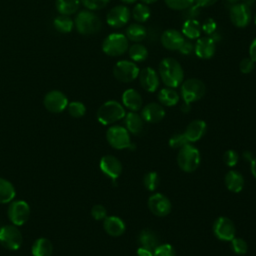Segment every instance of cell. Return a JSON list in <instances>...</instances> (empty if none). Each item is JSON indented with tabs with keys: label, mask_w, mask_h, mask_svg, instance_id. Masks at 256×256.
<instances>
[{
	"label": "cell",
	"mask_w": 256,
	"mask_h": 256,
	"mask_svg": "<svg viewBox=\"0 0 256 256\" xmlns=\"http://www.w3.org/2000/svg\"><path fill=\"white\" fill-rule=\"evenodd\" d=\"M249 57L256 63V38L251 42L249 46Z\"/></svg>",
	"instance_id": "cell-49"
},
{
	"label": "cell",
	"mask_w": 256,
	"mask_h": 256,
	"mask_svg": "<svg viewBox=\"0 0 256 256\" xmlns=\"http://www.w3.org/2000/svg\"><path fill=\"white\" fill-rule=\"evenodd\" d=\"M254 68H255V62L250 57L243 58L239 63V69L243 74L251 73L254 70Z\"/></svg>",
	"instance_id": "cell-44"
},
{
	"label": "cell",
	"mask_w": 256,
	"mask_h": 256,
	"mask_svg": "<svg viewBox=\"0 0 256 256\" xmlns=\"http://www.w3.org/2000/svg\"><path fill=\"white\" fill-rule=\"evenodd\" d=\"M80 1L88 10H91V11L100 10L110 2V0H80Z\"/></svg>",
	"instance_id": "cell-42"
},
{
	"label": "cell",
	"mask_w": 256,
	"mask_h": 256,
	"mask_svg": "<svg viewBox=\"0 0 256 256\" xmlns=\"http://www.w3.org/2000/svg\"><path fill=\"white\" fill-rule=\"evenodd\" d=\"M137 0H121L122 3L124 4H134Z\"/></svg>",
	"instance_id": "cell-55"
},
{
	"label": "cell",
	"mask_w": 256,
	"mask_h": 256,
	"mask_svg": "<svg viewBox=\"0 0 256 256\" xmlns=\"http://www.w3.org/2000/svg\"><path fill=\"white\" fill-rule=\"evenodd\" d=\"M74 25L80 34L92 35L99 32L102 27V22L91 10H82L77 14Z\"/></svg>",
	"instance_id": "cell-3"
},
{
	"label": "cell",
	"mask_w": 256,
	"mask_h": 256,
	"mask_svg": "<svg viewBox=\"0 0 256 256\" xmlns=\"http://www.w3.org/2000/svg\"><path fill=\"white\" fill-rule=\"evenodd\" d=\"M157 1H158V0H141V2H142V3H144V4H146V5L153 4V3L157 2Z\"/></svg>",
	"instance_id": "cell-54"
},
{
	"label": "cell",
	"mask_w": 256,
	"mask_h": 256,
	"mask_svg": "<svg viewBox=\"0 0 256 256\" xmlns=\"http://www.w3.org/2000/svg\"><path fill=\"white\" fill-rule=\"evenodd\" d=\"M153 256H175V250L168 243L159 244L153 251Z\"/></svg>",
	"instance_id": "cell-41"
},
{
	"label": "cell",
	"mask_w": 256,
	"mask_h": 256,
	"mask_svg": "<svg viewBox=\"0 0 256 256\" xmlns=\"http://www.w3.org/2000/svg\"><path fill=\"white\" fill-rule=\"evenodd\" d=\"M125 36L134 43H140L146 38L147 30L141 23H132L126 28Z\"/></svg>",
	"instance_id": "cell-30"
},
{
	"label": "cell",
	"mask_w": 256,
	"mask_h": 256,
	"mask_svg": "<svg viewBox=\"0 0 256 256\" xmlns=\"http://www.w3.org/2000/svg\"><path fill=\"white\" fill-rule=\"evenodd\" d=\"M80 2V0H56V8L60 14L69 16L79 9Z\"/></svg>",
	"instance_id": "cell-32"
},
{
	"label": "cell",
	"mask_w": 256,
	"mask_h": 256,
	"mask_svg": "<svg viewBox=\"0 0 256 256\" xmlns=\"http://www.w3.org/2000/svg\"><path fill=\"white\" fill-rule=\"evenodd\" d=\"M91 215L95 220H104L107 217V210L101 204H95L91 209Z\"/></svg>",
	"instance_id": "cell-46"
},
{
	"label": "cell",
	"mask_w": 256,
	"mask_h": 256,
	"mask_svg": "<svg viewBox=\"0 0 256 256\" xmlns=\"http://www.w3.org/2000/svg\"><path fill=\"white\" fill-rule=\"evenodd\" d=\"M138 242L141 247L147 248L151 251H154L155 248L160 244L158 235L151 229H143L138 235Z\"/></svg>",
	"instance_id": "cell-25"
},
{
	"label": "cell",
	"mask_w": 256,
	"mask_h": 256,
	"mask_svg": "<svg viewBox=\"0 0 256 256\" xmlns=\"http://www.w3.org/2000/svg\"><path fill=\"white\" fill-rule=\"evenodd\" d=\"M254 23H255V25H256V15H255V18H254Z\"/></svg>",
	"instance_id": "cell-57"
},
{
	"label": "cell",
	"mask_w": 256,
	"mask_h": 256,
	"mask_svg": "<svg viewBox=\"0 0 256 256\" xmlns=\"http://www.w3.org/2000/svg\"><path fill=\"white\" fill-rule=\"evenodd\" d=\"M190 143L188 139L186 138L184 133H177L174 134L170 139H169V146L172 148H182L186 144Z\"/></svg>",
	"instance_id": "cell-40"
},
{
	"label": "cell",
	"mask_w": 256,
	"mask_h": 256,
	"mask_svg": "<svg viewBox=\"0 0 256 256\" xmlns=\"http://www.w3.org/2000/svg\"><path fill=\"white\" fill-rule=\"evenodd\" d=\"M224 182L227 189L234 193L240 192L244 187V177L238 171H234V170L229 171L225 175Z\"/></svg>",
	"instance_id": "cell-26"
},
{
	"label": "cell",
	"mask_w": 256,
	"mask_h": 256,
	"mask_svg": "<svg viewBox=\"0 0 256 256\" xmlns=\"http://www.w3.org/2000/svg\"><path fill=\"white\" fill-rule=\"evenodd\" d=\"M218 0H194L195 5H197L200 8H206L209 6L214 5Z\"/></svg>",
	"instance_id": "cell-48"
},
{
	"label": "cell",
	"mask_w": 256,
	"mask_h": 256,
	"mask_svg": "<svg viewBox=\"0 0 256 256\" xmlns=\"http://www.w3.org/2000/svg\"><path fill=\"white\" fill-rule=\"evenodd\" d=\"M30 206L24 200L11 201L7 210L9 220L12 224L16 226H21L25 224L30 217Z\"/></svg>",
	"instance_id": "cell-9"
},
{
	"label": "cell",
	"mask_w": 256,
	"mask_h": 256,
	"mask_svg": "<svg viewBox=\"0 0 256 256\" xmlns=\"http://www.w3.org/2000/svg\"><path fill=\"white\" fill-rule=\"evenodd\" d=\"M181 54H184V55H188V54H191L193 51H194V45L192 44L191 41L189 40H185L182 44V46L180 47V49L178 50Z\"/></svg>",
	"instance_id": "cell-47"
},
{
	"label": "cell",
	"mask_w": 256,
	"mask_h": 256,
	"mask_svg": "<svg viewBox=\"0 0 256 256\" xmlns=\"http://www.w3.org/2000/svg\"><path fill=\"white\" fill-rule=\"evenodd\" d=\"M242 156H243V159H245L246 161H248V162H251L252 160H253V154L250 152V151H244L243 152V154H242Z\"/></svg>",
	"instance_id": "cell-51"
},
{
	"label": "cell",
	"mask_w": 256,
	"mask_h": 256,
	"mask_svg": "<svg viewBox=\"0 0 256 256\" xmlns=\"http://www.w3.org/2000/svg\"><path fill=\"white\" fill-rule=\"evenodd\" d=\"M137 256H153V251L140 246L137 249Z\"/></svg>",
	"instance_id": "cell-50"
},
{
	"label": "cell",
	"mask_w": 256,
	"mask_h": 256,
	"mask_svg": "<svg viewBox=\"0 0 256 256\" xmlns=\"http://www.w3.org/2000/svg\"><path fill=\"white\" fill-rule=\"evenodd\" d=\"M231 249L235 254L243 255V254H246L248 250V245L244 239L239 237H234L231 240Z\"/></svg>",
	"instance_id": "cell-38"
},
{
	"label": "cell",
	"mask_w": 256,
	"mask_h": 256,
	"mask_svg": "<svg viewBox=\"0 0 256 256\" xmlns=\"http://www.w3.org/2000/svg\"><path fill=\"white\" fill-rule=\"evenodd\" d=\"M129 40L122 33L109 34L102 43L103 52L111 57L123 55L129 48Z\"/></svg>",
	"instance_id": "cell-5"
},
{
	"label": "cell",
	"mask_w": 256,
	"mask_h": 256,
	"mask_svg": "<svg viewBox=\"0 0 256 256\" xmlns=\"http://www.w3.org/2000/svg\"><path fill=\"white\" fill-rule=\"evenodd\" d=\"M23 243V236L16 225H5L0 228V244L10 251L18 250Z\"/></svg>",
	"instance_id": "cell-8"
},
{
	"label": "cell",
	"mask_w": 256,
	"mask_h": 256,
	"mask_svg": "<svg viewBox=\"0 0 256 256\" xmlns=\"http://www.w3.org/2000/svg\"><path fill=\"white\" fill-rule=\"evenodd\" d=\"M138 80L141 87L147 92H155L160 83V78L157 72L151 67H145L139 71Z\"/></svg>",
	"instance_id": "cell-16"
},
{
	"label": "cell",
	"mask_w": 256,
	"mask_h": 256,
	"mask_svg": "<svg viewBox=\"0 0 256 256\" xmlns=\"http://www.w3.org/2000/svg\"><path fill=\"white\" fill-rule=\"evenodd\" d=\"M201 29L202 31L207 35V36H212L216 32L217 29V24L212 18H207L203 24H201Z\"/></svg>",
	"instance_id": "cell-45"
},
{
	"label": "cell",
	"mask_w": 256,
	"mask_h": 256,
	"mask_svg": "<svg viewBox=\"0 0 256 256\" xmlns=\"http://www.w3.org/2000/svg\"><path fill=\"white\" fill-rule=\"evenodd\" d=\"M194 52L196 56L203 60L211 59L216 52V43L213 37L205 36L199 37L194 45Z\"/></svg>",
	"instance_id": "cell-17"
},
{
	"label": "cell",
	"mask_w": 256,
	"mask_h": 256,
	"mask_svg": "<svg viewBox=\"0 0 256 256\" xmlns=\"http://www.w3.org/2000/svg\"><path fill=\"white\" fill-rule=\"evenodd\" d=\"M125 128L133 135H140L144 129V119L137 112L130 111L125 115Z\"/></svg>",
	"instance_id": "cell-23"
},
{
	"label": "cell",
	"mask_w": 256,
	"mask_h": 256,
	"mask_svg": "<svg viewBox=\"0 0 256 256\" xmlns=\"http://www.w3.org/2000/svg\"><path fill=\"white\" fill-rule=\"evenodd\" d=\"M131 15L137 23H145L150 18L151 11L148 5L144 3H138L132 9Z\"/></svg>",
	"instance_id": "cell-34"
},
{
	"label": "cell",
	"mask_w": 256,
	"mask_h": 256,
	"mask_svg": "<svg viewBox=\"0 0 256 256\" xmlns=\"http://www.w3.org/2000/svg\"><path fill=\"white\" fill-rule=\"evenodd\" d=\"M201 157L199 150L191 145L190 143L186 144L179 149L177 155L178 166L185 172H193L196 170L200 164Z\"/></svg>",
	"instance_id": "cell-4"
},
{
	"label": "cell",
	"mask_w": 256,
	"mask_h": 256,
	"mask_svg": "<svg viewBox=\"0 0 256 256\" xmlns=\"http://www.w3.org/2000/svg\"><path fill=\"white\" fill-rule=\"evenodd\" d=\"M99 166L101 171L112 180H116L121 175L123 170L122 163L118 158L113 155L103 156L100 160Z\"/></svg>",
	"instance_id": "cell-18"
},
{
	"label": "cell",
	"mask_w": 256,
	"mask_h": 256,
	"mask_svg": "<svg viewBox=\"0 0 256 256\" xmlns=\"http://www.w3.org/2000/svg\"><path fill=\"white\" fill-rule=\"evenodd\" d=\"M139 67L130 60H120L113 67L114 77L123 83H129L138 78Z\"/></svg>",
	"instance_id": "cell-10"
},
{
	"label": "cell",
	"mask_w": 256,
	"mask_h": 256,
	"mask_svg": "<svg viewBox=\"0 0 256 256\" xmlns=\"http://www.w3.org/2000/svg\"><path fill=\"white\" fill-rule=\"evenodd\" d=\"M31 252L33 256H51L53 252V245L47 238L41 237L34 241Z\"/></svg>",
	"instance_id": "cell-28"
},
{
	"label": "cell",
	"mask_w": 256,
	"mask_h": 256,
	"mask_svg": "<svg viewBox=\"0 0 256 256\" xmlns=\"http://www.w3.org/2000/svg\"><path fill=\"white\" fill-rule=\"evenodd\" d=\"M238 160H239V155L235 150L229 149V150L225 151V153L223 155V161L227 166H229V167L235 166L238 163Z\"/></svg>",
	"instance_id": "cell-43"
},
{
	"label": "cell",
	"mask_w": 256,
	"mask_h": 256,
	"mask_svg": "<svg viewBox=\"0 0 256 256\" xmlns=\"http://www.w3.org/2000/svg\"><path fill=\"white\" fill-rule=\"evenodd\" d=\"M43 103L48 111L52 113H60L67 108L68 99L63 92L52 90L45 95Z\"/></svg>",
	"instance_id": "cell-14"
},
{
	"label": "cell",
	"mask_w": 256,
	"mask_h": 256,
	"mask_svg": "<svg viewBox=\"0 0 256 256\" xmlns=\"http://www.w3.org/2000/svg\"><path fill=\"white\" fill-rule=\"evenodd\" d=\"M141 116L145 122L158 123L165 116V110L160 103L151 102L142 108Z\"/></svg>",
	"instance_id": "cell-20"
},
{
	"label": "cell",
	"mask_w": 256,
	"mask_h": 256,
	"mask_svg": "<svg viewBox=\"0 0 256 256\" xmlns=\"http://www.w3.org/2000/svg\"><path fill=\"white\" fill-rule=\"evenodd\" d=\"M160 183V178L159 175L154 172V171H150L147 172L144 177H143V184L144 187L148 190V191H154L156 190V188L159 186Z\"/></svg>",
	"instance_id": "cell-36"
},
{
	"label": "cell",
	"mask_w": 256,
	"mask_h": 256,
	"mask_svg": "<svg viewBox=\"0 0 256 256\" xmlns=\"http://www.w3.org/2000/svg\"><path fill=\"white\" fill-rule=\"evenodd\" d=\"M129 57L133 62H143L148 57V50L147 48L140 44V43H134L133 45L129 46L128 48Z\"/></svg>",
	"instance_id": "cell-33"
},
{
	"label": "cell",
	"mask_w": 256,
	"mask_h": 256,
	"mask_svg": "<svg viewBox=\"0 0 256 256\" xmlns=\"http://www.w3.org/2000/svg\"><path fill=\"white\" fill-rule=\"evenodd\" d=\"M164 2L172 10H185L193 5L194 0H164Z\"/></svg>",
	"instance_id": "cell-39"
},
{
	"label": "cell",
	"mask_w": 256,
	"mask_h": 256,
	"mask_svg": "<svg viewBox=\"0 0 256 256\" xmlns=\"http://www.w3.org/2000/svg\"><path fill=\"white\" fill-rule=\"evenodd\" d=\"M201 24L196 19H187L182 25L181 33L183 34L184 37L188 38L189 40L198 39L201 35Z\"/></svg>",
	"instance_id": "cell-29"
},
{
	"label": "cell",
	"mask_w": 256,
	"mask_h": 256,
	"mask_svg": "<svg viewBox=\"0 0 256 256\" xmlns=\"http://www.w3.org/2000/svg\"><path fill=\"white\" fill-rule=\"evenodd\" d=\"M180 86L182 99L184 102L189 104L200 100L206 92L204 82L197 78H189L184 80Z\"/></svg>",
	"instance_id": "cell-6"
},
{
	"label": "cell",
	"mask_w": 256,
	"mask_h": 256,
	"mask_svg": "<svg viewBox=\"0 0 256 256\" xmlns=\"http://www.w3.org/2000/svg\"><path fill=\"white\" fill-rule=\"evenodd\" d=\"M126 115V111L122 104L115 100H109L103 103L97 110V120L103 125L113 124Z\"/></svg>",
	"instance_id": "cell-2"
},
{
	"label": "cell",
	"mask_w": 256,
	"mask_h": 256,
	"mask_svg": "<svg viewBox=\"0 0 256 256\" xmlns=\"http://www.w3.org/2000/svg\"><path fill=\"white\" fill-rule=\"evenodd\" d=\"M232 24L237 28L247 27L252 20V12L246 3H235L229 11Z\"/></svg>",
	"instance_id": "cell-11"
},
{
	"label": "cell",
	"mask_w": 256,
	"mask_h": 256,
	"mask_svg": "<svg viewBox=\"0 0 256 256\" xmlns=\"http://www.w3.org/2000/svg\"><path fill=\"white\" fill-rule=\"evenodd\" d=\"M122 103L130 111L137 112L142 108V97L140 93L132 88L125 90L122 94Z\"/></svg>",
	"instance_id": "cell-21"
},
{
	"label": "cell",
	"mask_w": 256,
	"mask_h": 256,
	"mask_svg": "<svg viewBox=\"0 0 256 256\" xmlns=\"http://www.w3.org/2000/svg\"><path fill=\"white\" fill-rule=\"evenodd\" d=\"M149 210L158 217H164L168 215L172 209L170 200L161 193H155L148 199Z\"/></svg>",
	"instance_id": "cell-15"
},
{
	"label": "cell",
	"mask_w": 256,
	"mask_h": 256,
	"mask_svg": "<svg viewBox=\"0 0 256 256\" xmlns=\"http://www.w3.org/2000/svg\"><path fill=\"white\" fill-rule=\"evenodd\" d=\"M67 110H68V113L74 118H80L84 116L86 113V107L80 101H73L68 103Z\"/></svg>",
	"instance_id": "cell-37"
},
{
	"label": "cell",
	"mask_w": 256,
	"mask_h": 256,
	"mask_svg": "<svg viewBox=\"0 0 256 256\" xmlns=\"http://www.w3.org/2000/svg\"><path fill=\"white\" fill-rule=\"evenodd\" d=\"M16 195L13 184L5 178H0V204L10 203Z\"/></svg>",
	"instance_id": "cell-31"
},
{
	"label": "cell",
	"mask_w": 256,
	"mask_h": 256,
	"mask_svg": "<svg viewBox=\"0 0 256 256\" xmlns=\"http://www.w3.org/2000/svg\"><path fill=\"white\" fill-rule=\"evenodd\" d=\"M215 236L222 241H231L236 234V228L231 219L225 216L218 217L213 223Z\"/></svg>",
	"instance_id": "cell-12"
},
{
	"label": "cell",
	"mask_w": 256,
	"mask_h": 256,
	"mask_svg": "<svg viewBox=\"0 0 256 256\" xmlns=\"http://www.w3.org/2000/svg\"><path fill=\"white\" fill-rule=\"evenodd\" d=\"M55 29L60 33H69L74 26V21L68 15L60 14L53 21Z\"/></svg>",
	"instance_id": "cell-35"
},
{
	"label": "cell",
	"mask_w": 256,
	"mask_h": 256,
	"mask_svg": "<svg viewBox=\"0 0 256 256\" xmlns=\"http://www.w3.org/2000/svg\"><path fill=\"white\" fill-rule=\"evenodd\" d=\"M190 106H191V104L184 102V103L182 104V106H181V110H182L184 113H187V112L190 111Z\"/></svg>",
	"instance_id": "cell-53"
},
{
	"label": "cell",
	"mask_w": 256,
	"mask_h": 256,
	"mask_svg": "<svg viewBox=\"0 0 256 256\" xmlns=\"http://www.w3.org/2000/svg\"><path fill=\"white\" fill-rule=\"evenodd\" d=\"M160 80L166 87L177 88L184 81V70L181 64L174 58H163L158 66Z\"/></svg>",
	"instance_id": "cell-1"
},
{
	"label": "cell",
	"mask_w": 256,
	"mask_h": 256,
	"mask_svg": "<svg viewBox=\"0 0 256 256\" xmlns=\"http://www.w3.org/2000/svg\"><path fill=\"white\" fill-rule=\"evenodd\" d=\"M103 228L110 236L118 237L125 232L126 225L124 221L117 216H107L104 219Z\"/></svg>",
	"instance_id": "cell-22"
},
{
	"label": "cell",
	"mask_w": 256,
	"mask_h": 256,
	"mask_svg": "<svg viewBox=\"0 0 256 256\" xmlns=\"http://www.w3.org/2000/svg\"><path fill=\"white\" fill-rule=\"evenodd\" d=\"M157 98H158L159 103L162 106L171 107V106H175L179 102L180 96L174 88L165 87V88H162L158 92Z\"/></svg>",
	"instance_id": "cell-27"
},
{
	"label": "cell",
	"mask_w": 256,
	"mask_h": 256,
	"mask_svg": "<svg viewBox=\"0 0 256 256\" xmlns=\"http://www.w3.org/2000/svg\"><path fill=\"white\" fill-rule=\"evenodd\" d=\"M106 139L108 143L115 149L121 150L134 147L130 141V134L128 130L120 125H114L108 128L106 132Z\"/></svg>",
	"instance_id": "cell-7"
},
{
	"label": "cell",
	"mask_w": 256,
	"mask_h": 256,
	"mask_svg": "<svg viewBox=\"0 0 256 256\" xmlns=\"http://www.w3.org/2000/svg\"><path fill=\"white\" fill-rule=\"evenodd\" d=\"M160 41L165 49L169 51H178L185 41V38L180 31L176 29H167L161 34Z\"/></svg>",
	"instance_id": "cell-19"
},
{
	"label": "cell",
	"mask_w": 256,
	"mask_h": 256,
	"mask_svg": "<svg viewBox=\"0 0 256 256\" xmlns=\"http://www.w3.org/2000/svg\"><path fill=\"white\" fill-rule=\"evenodd\" d=\"M227 1H229V2H233V3H236L237 1H239V0H227Z\"/></svg>",
	"instance_id": "cell-56"
},
{
	"label": "cell",
	"mask_w": 256,
	"mask_h": 256,
	"mask_svg": "<svg viewBox=\"0 0 256 256\" xmlns=\"http://www.w3.org/2000/svg\"><path fill=\"white\" fill-rule=\"evenodd\" d=\"M251 164V172L253 174V176L256 178V157L253 158V160L250 162Z\"/></svg>",
	"instance_id": "cell-52"
},
{
	"label": "cell",
	"mask_w": 256,
	"mask_h": 256,
	"mask_svg": "<svg viewBox=\"0 0 256 256\" xmlns=\"http://www.w3.org/2000/svg\"><path fill=\"white\" fill-rule=\"evenodd\" d=\"M131 18V11L127 6L118 5L109 10L106 16V22L113 28L124 27Z\"/></svg>",
	"instance_id": "cell-13"
},
{
	"label": "cell",
	"mask_w": 256,
	"mask_h": 256,
	"mask_svg": "<svg viewBox=\"0 0 256 256\" xmlns=\"http://www.w3.org/2000/svg\"><path fill=\"white\" fill-rule=\"evenodd\" d=\"M206 123L203 120L197 119L190 122L184 132L189 142H196L202 138L206 132Z\"/></svg>",
	"instance_id": "cell-24"
}]
</instances>
